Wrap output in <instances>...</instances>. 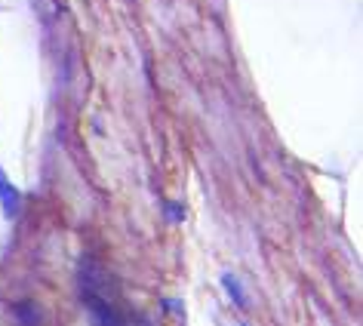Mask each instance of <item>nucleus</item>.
I'll list each match as a JSON object with an SVG mask.
<instances>
[{"label": "nucleus", "instance_id": "7ed1b4c3", "mask_svg": "<svg viewBox=\"0 0 363 326\" xmlns=\"http://www.w3.org/2000/svg\"><path fill=\"white\" fill-rule=\"evenodd\" d=\"M0 203H4V213L10 215V219H13L16 213H19V203H22L19 191H16V188H13V182H10V179H6L4 169H0Z\"/></svg>", "mask_w": 363, "mask_h": 326}, {"label": "nucleus", "instance_id": "f257e3e1", "mask_svg": "<svg viewBox=\"0 0 363 326\" xmlns=\"http://www.w3.org/2000/svg\"><path fill=\"white\" fill-rule=\"evenodd\" d=\"M111 289L114 277L102 265H96L93 259L80 265V302H84L93 326H126L121 305H117V293L111 296Z\"/></svg>", "mask_w": 363, "mask_h": 326}, {"label": "nucleus", "instance_id": "39448f33", "mask_svg": "<svg viewBox=\"0 0 363 326\" xmlns=\"http://www.w3.org/2000/svg\"><path fill=\"white\" fill-rule=\"evenodd\" d=\"M167 215H169L172 222H182V219H185V213H182L179 203H167Z\"/></svg>", "mask_w": 363, "mask_h": 326}, {"label": "nucleus", "instance_id": "20e7f679", "mask_svg": "<svg viewBox=\"0 0 363 326\" xmlns=\"http://www.w3.org/2000/svg\"><path fill=\"white\" fill-rule=\"evenodd\" d=\"M222 286H225V293H228V298L240 308V311H243V308H250L247 293H243V283H240V280L234 277V274H222Z\"/></svg>", "mask_w": 363, "mask_h": 326}, {"label": "nucleus", "instance_id": "f03ea898", "mask_svg": "<svg viewBox=\"0 0 363 326\" xmlns=\"http://www.w3.org/2000/svg\"><path fill=\"white\" fill-rule=\"evenodd\" d=\"M10 314H13V320L19 323V326H43V311H40V305L38 302H13L10 305Z\"/></svg>", "mask_w": 363, "mask_h": 326}]
</instances>
